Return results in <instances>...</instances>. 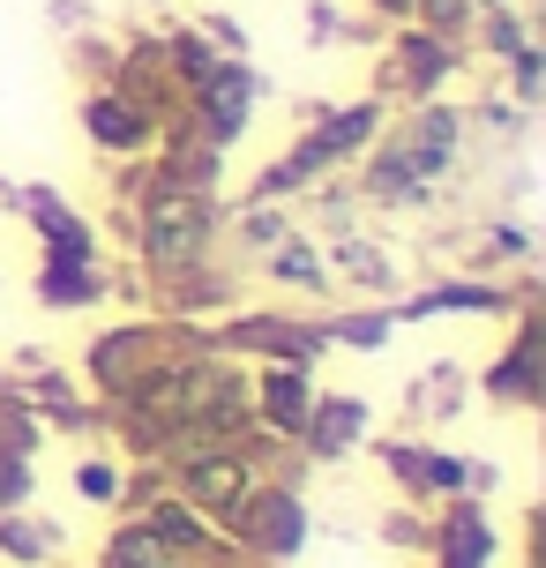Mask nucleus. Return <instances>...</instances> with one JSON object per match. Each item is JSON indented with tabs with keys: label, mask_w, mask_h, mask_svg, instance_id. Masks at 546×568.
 Returning a JSON list of instances; mask_svg holds the SVG:
<instances>
[{
	"label": "nucleus",
	"mask_w": 546,
	"mask_h": 568,
	"mask_svg": "<svg viewBox=\"0 0 546 568\" xmlns=\"http://www.w3.org/2000/svg\"><path fill=\"white\" fill-rule=\"evenodd\" d=\"M247 98H255V83H247L240 68H225V75L210 83V113H218V135H232V128H240V113H247Z\"/></svg>",
	"instance_id": "nucleus-2"
},
{
	"label": "nucleus",
	"mask_w": 546,
	"mask_h": 568,
	"mask_svg": "<svg viewBox=\"0 0 546 568\" xmlns=\"http://www.w3.org/2000/svg\"><path fill=\"white\" fill-rule=\"evenodd\" d=\"M352 426H360V412H352V404L322 412V419H315V449H322V456H337V449H345V434H352Z\"/></svg>",
	"instance_id": "nucleus-6"
},
{
	"label": "nucleus",
	"mask_w": 546,
	"mask_h": 568,
	"mask_svg": "<svg viewBox=\"0 0 546 568\" xmlns=\"http://www.w3.org/2000/svg\"><path fill=\"white\" fill-rule=\"evenodd\" d=\"M113 568H173V554H165V539L135 531V539H120V546H113Z\"/></svg>",
	"instance_id": "nucleus-4"
},
{
	"label": "nucleus",
	"mask_w": 546,
	"mask_h": 568,
	"mask_svg": "<svg viewBox=\"0 0 546 568\" xmlns=\"http://www.w3.org/2000/svg\"><path fill=\"white\" fill-rule=\"evenodd\" d=\"M479 554H487V524L472 509L449 516V568H479Z\"/></svg>",
	"instance_id": "nucleus-3"
},
{
	"label": "nucleus",
	"mask_w": 546,
	"mask_h": 568,
	"mask_svg": "<svg viewBox=\"0 0 546 568\" xmlns=\"http://www.w3.org/2000/svg\"><path fill=\"white\" fill-rule=\"evenodd\" d=\"M90 128H98L105 142H135V128H143V120H135V105H113V98H98V105H90Z\"/></svg>",
	"instance_id": "nucleus-5"
},
{
	"label": "nucleus",
	"mask_w": 546,
	"mask_h": 568,
	"mask_svg": "<svg viewBox=\"0 0 546 568\" xmlns=\"http://www.w3.org/2000/svg\"><path fill=\"white\" fill-rule=\"evenodd\" d=\"M195 494L202 501H232V494H240V464H210V471H195Z\"/></svg>",
	"instance_id": "nucleus-7"
},
{
	"label": "nucleus",
	"mask_w": 546,
	"mask_h": 568,
	"mask_svg": "<svg viewBox=\"0 0 546 568\" xmlns=\"http://www.w3.org/2000/svg\"><path fill=\"white\" fill-rule=\"evenodd\" d=\"M202 247V202H180L165 195L158 210H150V255L165 262V270H180V262Z\"/></svg>",
	"instance_id": "nucleus-1"
}]
</instances>
